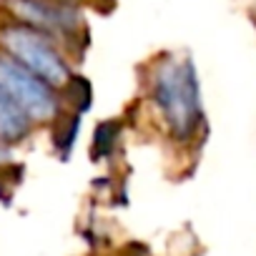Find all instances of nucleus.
I'll use <instances>...</instances> for the list:
<instances>
[{
    "label": "nucleus",
    "mask_w": 256,
    "mask_h": 256,
    "mask_svg": "<svg viewBox=\"0 0 256 256\" xmlns=\"http://www.w3.org/2000/svg\"><path fill=\"white\" fill-rule=\"evenodd\" d=\"M151 98L176 141H188L201 126V86L191 58H164L151 73Z\"/></svg>",
    "instance_id": "1"
},
{
    "label": "nucleus",
    "mask_w": 256,
    "mask_h": 256,
    "mask_svg": "<svg viewBox=\"0 0 256 256\" xmlns=\"http://www.w3.org/2000/svg\"><path fill=\"white\" fill-rule=\"evenodd\" d=\"M0 46L13 60H18L50 86H68L70 68L60 50L53 46L50 36L26 23H10L0 28Z\"/></svg>",
    "instance_id": "2"
},
{
    "label": "nucleus",
    "mask_w": 256,
    "mask_h": 256,
    "mask_svg": "<svg viewBox=\"0 0 256 256\" xmlns=\"http://www.w3.org/2000/svg\"><path fill=\"white\" fill-rule=\"evenodd\" d=\"M0 88L30 120H50L58 113V98L53 93V86L6 56H0Z\"/></svg>",
    "instance_id": "3"
},
{
    "label": "nucleus",
    "mask_w": 256,
    "mask_h": 256,
    "mask_svg": "<svg viewBox=\"0 0 256 256\" xmlns=\"http://www.w3.org/2000/svg\"><path fill=\"white\" fill-rule=\"evenodd\" d=\"M8 8L26 26L50 36V38H70L80 26V16L66 0H8Z\"/></svg>",
    "instance_id": "4"
},
{
    "label": "nucleus",
    "mask_w": 256,
    "mask_h": 256,
    "mask_svg": "<svg viewBox=\"0 0 256 256\" xmlns=\"http://www.w3.org/2000/svg\"><path fill=\"white\" fill-rule=\"evenodd\" d=\"M30 131V118L10 100V96L0 88V138L8 141H20Z\"/></svg>",
    "instance_id": "5"
},
{
    "label": "nucleus",
    "mask_w": 256,
    "mask_h": 256,
    "mask_svg": "<svg viewBox=\"0 0 256 256\" xmlns=\"http://www.w3.org/2000/svg\"><path fill=\"white\" fill-rule=\"evenodd\" d=\"M8 154H6V146H3V138H0V161H3Z\"/></svg>",
    "instance_id": "6"
},
{
    "label": "nucleus",
    "mask_w": 256,
    "mask_h": 256,
    "mask_svg": "<svg viewBox=\"0 0 256 256\" xmlns=\"http://www.w3.org/2000/svg\"><path fill=\"white\" fill-rule=\"evenodd\" d=\"M66 3H68V0H66Z\"/></svg>",
    "instance_id": "7"
}]
</instances>
